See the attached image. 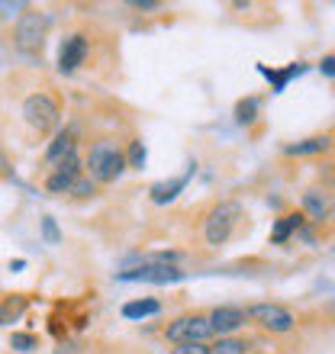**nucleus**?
Segmentation results:
<instances>
[{
    "label": "nucleus",
    "instance_id": "obj_2",
    "mask_svg": "<svg viewBox=\"0 0 335 354\" xmlns=\"http://www.w3.org/2000/svg\"><path fill=\"white\" fill-rule=\"evenodd\" d=\"M239 219H242V206H239V203H233V200L216 203L213 209L206 213V219H203V239H206V245H213V248L226 245L229 239H233Z\"/></svg>",
    "mask_w": 335,
    "mask_h": 354
},
{
    "label": "nucleus",
    "instance_id": "obj_7",
    "mask_svg": "<svg viewBox=\"0 0 335 354\" xmlns=\"http://www.w3.org/2000/svg\"><path fill=\"white\" fill-rule=\"evenodd\" d=\"M48 19L42 13H23L17 23V46L26 48V52H36L42 48V39H46Z\"/></svg>",
    "mask_w": 335,
    "mask_h": 354
},
{
    "label": "nucleus",
    "instance_id": "obj_24",
    "mask_svg": "<svg viewBox=\"0 0 335 354\" xmlns=\"http://www.w3.org/2000/svg\"><path fill=\"white\" fill-rule=\"evenodd\" d=\"M36 345V335H29V332H13L10 335V348H17V351H33Z\"/></svg>",
    "mask_w": 335,
    "mask_h": 354
},
{
    "label": "nucleus",
    "instance_id": "obj_8",
    "mask_svg": "<svg viewBox=\"0 0 335 354\" xmlns=\"http://www.w3.org/2000/svg\"><path fill=\"white\" fill-rule=\"evenodd\" d=\"M81 177V161H78V151L75 155H68L62 165H55V171L46 177V190L48 194H68L75 180Z\"/></svg>",
    "mask_w": 335,
    "mask_h": 354
},
{
    "label": "nucleus",
    "instance_id": "obj_4",
    "mask_svg": "<svg viewBox=\"0 0 335 354\" xmlns=\"http://www.w3.org/2000/svg\"><path fill=\"white\" fill-rule=\"evenodd\" d=\"M245 316H248V322L261 326L271 335H284V332H290V328L297 326L293 313L287 306H280V303H255V306L245 309Z\"/></svg>",
    "mask_w": 335,
    "mask_h": 354
},
{
    "label": "nucleus",
    "instance_id": "obj_23",
    "mask_svg": "<svg viewBox=\"0 0 335 354\" xmlns=\"http://www.w3.org/2000/svg\"><path fill=\"white\" fill-rule=\"evenodd\" d=\"M23 306H26V303H23V299H13L10 297L7 303H3V306H0V326H7V322H13V319L19 316V313H23Z\"/></svg>",
    "mask_w": 335,
    "mask_h": 354
},
{
    "label": "nucleus",
    "instance_id": "obj_17",
    "mask_svg": "<svg viewBox=\"0 0 335 354\" xmlns=\"http://www.w3.org/2000/svg\"><path fill=\"white\" fill-rule=\"evenodd\" d=\"M181 261V254L177 252H149V254H129V258H126V268H132V264H136V268H155V264H177Z\"/></svg>",
    "mask_w": 335,
    "mask_h": 354
},
{
    "label": "nucleus",
    "instance_id": "obj_28",
    "mask_svg": "<svg viewBox=\"0 0 335 354\" xmlns=\"http://www.w3.org/2000/svg\"><path fill=\"white\" fill-rule=\"evenodd\" d=\"M23 7H26V3H0V17H13V13Z\"/></svg>",
    "mask_w": 335,
    "mask_h": 354
},
{
    "label": "nucleus",
    "instance_id": "obj_14",
    "mask_svg": "<svg viewBox=\"0 0 335 354\" xmlns=\"http://www.w3.org/2000/svg\"><path fill=\"white\" fill-rule=\"evenodd\" d=\"M78 151V139H75V132L71 129H62L52 139V145H48L46 151V165H62V161L68 158V155H75Z\"/></svg>",
    "mask_w": 335,
    "mask_h": 354
},
{
    "label": "nucleus",
    "instance_id": "obj_31",
    "mask_svg": "<svg viewBox=\"0 0 335 354\" xmlns=\"http://www.w3.org/2000/svg\"><path fill=\"white\" fill-rule=\"evenodd\" d=\"M332 190H335V177H332Z\"/></svg>",
    "mask_w": 335,
    "mask_h": 354
},
{
    "label": "nucleus",
    "instance_id": "obj_5",
    "mask_svg": "<svg viewBox=\"0 0 335 354\" xmlns=\"http://www.w3.org/2000/svg\"><path fill=\"white\" fill-rule=\"evenodd\" d=\"M23 116H26V122L33 126L36 132H52L58 126V103L48 97V93H33V97H26V103H23Z\"/></svg>",
    "mask_w": 335,
    "mask_h": 354
},
{
    "label": "nucleus",
    "instance_id": "obj_29",
    "mask_svg": "<svg viewBox=\"0 0 335 354\" xmlns=\"http://www.w3.org/2000/svg\"><path fill=\"white\" fill-rule=\"evenodd\" d=\"M132 7L136 10H159V3H155V0H136Z\"/></svg>",
    "mask_w": 335,
    "mask_h": 354
},
{
    "label": "nucleus",
    "instance_id": "obj_25",
    "mask_svg": "<svg viewBox=\"0 0 335 354\" xmlns=\"http://www.w3.org/2000/svg\"><path fill=\"white\" fill-rule=\"evenodd\" d=\"M93 190H97V184H93L91 177H78V180H75V187H71L68 194H75V196H91Z\"/></svg>",
    "mask_w": 335,
    "mask_h": 354
},
{
    "label": "nucleus",
    "instance_id": "obj_21",
    "mask_svg": "<svg viewBox=\"0 0 335 354\" xmlns=\"http://www.w3.org/2000/svg\"><path fill=\"white\" fill-rule=\"evenodd\" d=\"M145 158H149V151L142 145V139H132L129 142V151H126V168H145Z\"/></svg>",
    "mask_w": 335,
    "mask_h": 354
},
{
    "label": "nucleus",
    "instance_id": "obj_26",
    "mask_svg": "<svg viewBox=\"0 0 335 354\" xmlns=\"http://www.w3.org/2000/svg\"><path fill=\"white\" fill-rule=\"evenodd\" d=\"M171 354H213V351H210V345L194 342V345H174L171 348Z\"/></svg>",
    "mask_w": 335,
    "mask_h": 354
},
{
    "label": "nucleus",
    "instance_id": "obj_11",
    "mask_svg": "<svg viewBox=\"0 0 335 354\" xmlns=\"http://www.w3.org/2000/svg\"><path fill=\"white\" fill-rule=\"evenodd\" d=\"M307 68H309V65H303V62H293V65H287V68H268V65H258V75H261V77H268V81H271V91H274V93H284L293 77L307 75Z\"/></svg>",
    "mask_w": 335,
    "mask_h": 354
},
{
    "label": "nucleus",
    "instance_id": "obj_9",
    "mask_svg": "<svg viewBox=\"0 0 335 354\" xmlns=\"http://www.w3.org/2000/svg\"><path fill=\"white\" fill-rule=\"evenodd\" d=\"M245 322H248V316H245V309H239V306H216L213 313H210L213 335H219V338L235 335V332H239Z\"/></svg>",
    "mask_w": 335,
    "mask_h": 354
},
{
    "label": "nucleus",
    "instance_id": "obj_10",
    "mask_svg": "<svg viewBox=\"0 0 335 354\" xmlns=\"http://www.w3.org/2000/svg\"><path fill=\"white\" fill-rule=\"evenodd\" d=\"M84 58H87V36L75 32V36H68L58 48V71L62 75H71L78 71V65H84Z\"/></svg>",
    "mask_w": 335,
    "mask_h": 354
},
{
    "label": "nucleus",
    "instance_id": "obj_30",
    "mask_svg": "<svg viewBox=\"0 0 335 354\" xmlns=\"http://www.w3.org/2000/svg\"><path fill=\"white\" fill-rule=\"evenodd\" d=\"M23 264H26V261H23V258H17V261H10V270H23Z\"/></svg>",
    "mask_w": 335,
    "mask_h": 354
},
{
    "label": "nucleus",
    "instance_id": "obj_3",
    "mask_svg": "<svg viewBox=\"0 0 335 354\" xmlns=\"http://www.w3.org/2000/svg\"><path fill=\"white\" fill-rule=\"evenodd\" d=\"M165 338L171 345H206L210 338H213V326H210V316L203 313H187V316H177L168 322L165 328Z\"/></svg>",
    "mask_w": 335,
    "mask_h": 354
},
{
    "label": "nucleus",
    "instance_id": "obj_22",
    "mask_svg": "<svg viewBox=\"0 0 335 354\" xmlns=\"http://www.w3.org/2000/svg\"><path fill=\"white\" fill-rule=\"evenodd\" d=\"M39 229H42V239H46L48 245H62V229H58V223L52 216H42V219H39Z\"/></svg>",
    "mask_w": 335,
    "mask_h": 354
},
{
    "label": "nucleus",
    "instance_id": "obj_15",
    "mask_svg": "<svg viewBox=\"0 0 335 354\" xmlns=\"http://www.w3.org/2000/svg\"><path fill=\"white\" fill-rule=\"evenodd\" d=\"M303 223H307V216H303V213L280 216L278 223H274V229H271V242H274V245H284L287 239H293V235L303 229Z\"/></svg>",
    "mask_w": 335,
    "mask_h": 354
},
{
    "label": "nucleus",
    "instance_id": "obj_32",
    "mask_svg": "<svg viewBox=\"0 0 335 354\" xmlns=\"http://www.w3.org/2000/svg\"><path fill=\"white\" fill-rule=\"evenodd\" d=\"M332 151H335V139H332Z\"/></svg>",
    "mask_w": 335,
    "mask_h": 354
},
{
    "label": "nucleus",
    "instance_id": "obj_13",
    "mask_svg": "<svg viewBox=\"0 0 335 354\" xmlns=\"http://www.w3.org/2000/svg\"><path fill=\"white\" fill-rule=\"evenodd\" d=\"M329 149H332L329 136H307V139H300V142H287L284 155L287 158H309V155H326Z\"/></svg>",
    "mask_w": 335,
    "mask_h": 354
},
{
    "label": "nucleus",
    "instance_id": "obj_19",
    "mask_svg": "<svg viewBox=\"0 0 335 354\" xmlns=\"http://www.w3.org/2000/svg\"><path fill=\"white\" fill-rule=\"evenodd\" d=\"M258 110H261L258 97H245V100L235 103V122L239 126H251V122L258 120Z\"/></svg>",
    "mask_w": 335,
    "mask_h": 354
},
{
    "label": "nucleus",
    "instance_id": "obj_20",
    "mask_svg": "<svg viewBox=\"0 0 335 354\" xmlns=\"http://www.w3.org/2000/svg\"><path fill=\"white\" fill-rule=\"evenodd\" d=\"M210 351L213 354H248V342H242V338H219L216 345H210Z\"/></svg>",
    "mask_w": 335,
    "mask_h": 354
},
{
    "label": "nucleus",
    "instance_id": "obj_16",
    "mask_svg": "<svg viewBox=\"0 0 335 354\" xmlns=\"http://www.w3.org/2000/svg\"><path fill=\"white\" fill-rule=\"evenodd\" d=\"M123 319H129V322H139V319H149V316H159L161 313V303L152 297H142V299H129V303H123Z\"/></svg>",
    "mask_w": 335,
    "mask_h": 354
},
{
    "label": "nucleus",
    "instance_id": "obj_12",
    "mask_svg": "<svg viewBox=\"0 0 335 354\" xmlns=\"http://www.w3.org/2000/svg\"><path fill=\"white\" fill-rule=\"evenodd\" d=\"M194 177V165L187 168V174H181V177H171V180H159V184H152V190H149V200L155 206H165V203H171V200H177V194L187 187V180Z\"/></svg>",
    "mask_w": 335,
    "mask_h": 354
},
{
    "label": "nucleus",
    "instance_id": "obj_27",
    "mask_svg": "<svg viewBox=\"0 0 335 354\" xmlns=\"http://www.w3.org/2000/svg\"><path fill=\"white\" fill-rule=\"evenodd\" d=\"M319 71H323V77H335V55H323Z\"/></svg>",
    "mask_w": 335,
    "mask_h": 354
},
{
    "label": "nucleus",
    "instance_id": "obj_1",
    "mask_svg": "<svg viewBox=\"0 0 335 354\" xmlns=\"http://www.w3.org/2000/svg\"><path fill=\"white\" fill-rule=\"evenodd\" d=\"M126 171V155L113 139H97L87 151V177L93 184H113Z\"/></svg>",
    "mask_w": 335,
    "mask_h": 354
},
{
    "label": "nucleus",
    "instance_id": "obj_6",
    "mask_svg": "<svg viewBox=\"0 0 335 354\" xmlns=\"http://www.w3.org/2000/svg\"><path fill=\"white\" fill-rule=\"evenodd\" d=\"M187 270H181L177 264H155V268H132L116 274L120 283H155V287H168V283H177L184 280Z\"/></svg>",
    "mask_w": 335,
    "mask_h": 354
},
{
    "label": "nucleus",
    "instance_id": "obj_18",
    "mask_svg": "<svg viewBox=\"0 0 335 354\" xmlns=\"http://www.w3.org/2000/svg\"><path fill=\"white\" fill-rule=\"evenodd\" d=\"M303 209L307 213L303 216H309V219H326L329 213H332V203H329V196H323L319 190H309V194H303Z\"/></svg>",
    "mask_w": 335,
    "mask_h": 354
}]
</instances>
